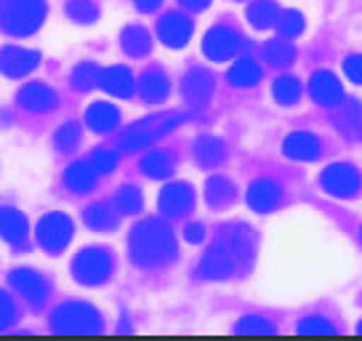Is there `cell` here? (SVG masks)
<instances>
[{"label": "cell", "instance_id": "obj_38", "mask_svg": "<svg viewBox=\"0 0 362 341\" xmlns=\"http://www.w3.org/2000/svg\"><path fill=\"white\" fill-rule=\"evenodd\" d=\"M136 6H139L141 11H155L160 6V0H136Z\"/></svg>", "mask_w": 362, "mask_h": 341}, {"label": "cell", "instance_id": "obj_9", "mask_svg": "<svg viewBox=\"0 0 362 341\" xmlns=\"http://www.w3.org/2000/svg\"><path fill=\"white\" fill-rule=\"evenodd\" d=\"M283 149H285V155H288V158L309 163V160L320 158L322 144H320V139H317L315 134H309V131H296V134H291V137L285 139Z\"/></svg>", "mask_w": 362, "mask_h": 341}, {"label": "cell", "instance_id": "obj_37", "mask_svg": "<svg viewBox=\"0 0 362 341\" xmlns=\"http://www.w3.org/2000/svg\"><path fill=\"white\" fill-rule=\"evenodd\" d=\"M208 3H211V0H181V6L189 8V11H203Z\"/></svg>", "mask_w": 362, "mask_h": 341}, {"label": "cell", "instance_id": "obj_11", "mask_svg": "<svg viewBox=\"0 0 362 341\" xmlns=\"http://www.w3.org/2000/svg\"><path fill=\"white\" fill-rule=\"evenodd\" d=\"M194 203V195L187 184H170L160 197V211L168 216H184Z\"/></svg>", "mask_w": 362, "mask_h": 341}, {"label": "cell", "instance_id": "obj_13", "mask_svg": "<svg viewBox=\"0 0 362 341\" xmlns=\"http://www.w3.org/2000/svg\"><path fill=\"white\" fill-rule=\"evenodd\" d=\"M211 91H214V78L205 69H194L184 80V96H187V102L203 104L211 96Z\"/></svg>", "mask_w": 362, "mask_h": 341}, {"label": "cell", "instance_id": "obj_8", "mask_svg": "<svg viewBox=\"0 0 362 341\" xmlns=\"http://www.w3.org/2000/svg\"><path fill=\"white\" fill-rule=\"evenodd\" d=\"M280 200H283V190H280V184L272 182V179H261V182H256L248 190L250 208L259 211V214H269V211H274V208L280 205Z\"/></svg>", "mask_w": 362, "mask_h": 341}, {"label": "cell", "instance_id": "obj_18", "mask_svg": "<svg viewBox=\"0 0 362 341\" xmlns=\"http://www.w3.org/2000/svg\"><path fill=\"white\" fill-rule=\"evenodd\" d=\"M229 80L240 88H250L261 80V67L253 59H240L238 64L229 69Z\"/></svg>", "mask_w": 362, "mask_h": 341}, {"label": "cell", "instance_id": "obj_26", "mask_svg": "<svg viewBox=\"0 0 362 341\" xmlns=\"http://www.w3.org/2000/svg\"><path fill=\"white\" fill-rule=\"evenodd\" d=\"M304 13L298 11H283L280 13V19H277V30H280V35L283 37H296V35L304 33Z\"/></svg>", "mask_w": 362, "mask_h": 341}, {"label": "cell", "instance_id": "obj_35", "mask_svg": "<svg viewBox=\"0 0 362 341\" xmlns=\"http://www.w3.org/2000/svg\"><path fill=\"white\" fill-rule=\"evenodd\" d=\"M78 139H80L78 128L75 125H64L62 134H59V144H62V149H72L78 144Z\"/></svg>", "mask_w": 362, "mask_h": 341}, {"label": "cell", "instance_id": "obj_23", "mask_svg": "<svg viewBox=\"0 0 362 341\" xmlns=\"http://www.w3.org/2000/svg\"><path fill=\"white\" fill-rule=\"evenodd\" d=\"M93 166L90 163H78V166H72L67 173V184L72 190H78V192H86L93 187Z\"/></svg>", "mask_w": 362, "mask_h": 341}, {"label": "cell", "instance_id": "obj_28", "mask_svg": "<svg viewBox=\"0 0 362 341\" xmlns=\"http://www.w3.org/2000/svg\"><path fill=\"white\" fill-rule=\"evenodd\" d=\"M86 221L93 229H104V227H112L115 216L107 205H93V208H88V214H86Z\"/></svg>", "mask_w": 362, "mask_h": 341}, {"label": "cell", "instance_id": "obj_39", "mask_svg": "<svg viewBox=\"0 0 362 341\" xmlns=\"http://www.w3.org/2000/svg\"><path fill=\"white\" fill-rule=\"evenodd\" d=\"M187 238L192 240V243H194V240H200V238H203V227H200V224H197V227H189V229H187Z\"/></svg>", "mask_w": 362, "mask_h": 341}, {"label": "cell", "instance_id": "obj_22", "mask_svg": "<svg viewBox=\"0 0 362 341\" xmlns=\"http://www.w3.org/2000/svg\"><path fill=\"white\" fill-rule=\"evenodd\" d=\"M59 320H67L72 328H90L96 323V315L83 304H72V307H64L59 312Z\"/></svg>", "mask_w": 362, "mask_h": 341}, {"label": "cell", "instance_id": "obj_20", "mask_svg": "<svg viewBox=\"0 0 362 341\" xmlns=\"http://www.w3.org/2000/svg\"><path fill=\"white\" fill-rule=\"evenodd\" d=\"M141 93L147 102H163L168 96V78L163 72H147V78L141 80Z\"/></svg>", "mask_w": 362, "mask_h": 341}, {"label": "cell", "instance_id": "obj_24", "mask_svg": "<svg viewBox=\"0 0 362 341\" xmlns=\"http://www.w3.org/2000/svg\"><path fill=\"white\" fill-rule=\"evenodd\" d=\"M123 46L128 54L134 57H144L149 51V35L141 30V27H128L123 35Z\"/></svg>", "mask_w": 362, "mask_h": 341}, {"label": "cell", "instance_id": "obj_31", "mask_svg": "<svg viewBox=\"0 0 362 341\" xmlns=\"http://www.w3.org/2000/svg\"><path fill=\"white\" fill-rule=\"evenodd\" d=\"M27 102L33 104L35 110H48L54 104V93L48 91V88H43V86H35V88L27 91Z\"/></svg>", "mask_w": 362, "mask_h": 341}, {"label": "cell", "instance_id": "obj_34", "mask_svg": "<svg viewBox=\"0 0 362 341\" xmlns=\"http://www.w3.org/2000/svg\"><path fill=\"white\" fill-rule=\"evenodd\" d=\"M90 166H93L96 170H102V173H107V170L115 168V155L112 152L99 149V152H93V155H90Z\"/></svg>", "mask_w": 362, "mask_h": 341}, {"label": "cell", "instance_id": "obj_29", "mask_svg": "<svg viewBox=\"0 0 362 341\" xmlns=\"http://www.w3.org/2000/svg\"><path fill=\"white\" fill-rule=\"evenodd\" d=\"M69 13H72V19H78V22H83V24L96 19V8H93L90 0H72V3H69Z\"/></svg>", "mask_w": 362, "mask_h": 341}, {"label": "cell", "instance_id": "obj_7", "mask_svg": "<svg viewBox=\"0 0 362 341\" xmlns=\"http://www.w3.org/2000/svg\"><path fill=\"white\" fill-rule=\"evenodd\" d=\"M240 48V35L229 27H216L205 37V54L216 62H224V59L235 57Z\"/></svg>", "mask_w": 362, "mask_h": 341}, {"label": "cell", "instance_id": "obj_19", "mask_svg": "<svg viewBox=\"0 0 362 341\" xmlns=\"http://www.w3.org/2000/svg\"><path fill=\"white\" fill-rule=\"evenodd\" d=\"M86 120H88L93 131H110V128L117 125V110L110 107V104H93L88 115H86Z\"/></svg>", "mask_w": 362, "mask_h": 341}, {"label": "cell", "instance_id": "obj_1", "mask_svg": "<svg viewBox=\"0 0 362 341\" xmlns=\"http://www.w3.org/2000/svg\"><path fill=\"white\" fill-rule=\"evenodd\" d=\"M250 256H253V238H250V232L243 227H235L208 250L200 272L205 277H229V274L238 272L243 262H248Z\"/></svg>", "mask_w": 362, "mask_h": 341}, {"label": "cell", "instance_id": "obj_10", "mask_svg": "<svg viewBox=\"0 0 362 341\" xmlns=\"http://www.w3.org/2000/svg\"><path fill=\"white\" fill-rule=\"evenodd\" d=\"M69 235H72V224H69V219L62 216V214L48 216L43 221V227H40V240H43L45 248H51V250L64 248L69 243Z\"/></svg>", "mask_w": 362, "mask_h": 341}, {"label": "cell", "instance_id": "obj_30", "mask_svg": "<svg viewBox=\"0 0 362 341\" xmlns=\"http://www.w3.org/2000/svg\"><path fill=\"white\" fill-rule=\"evenodd\" d=\"M117 208H120V211H125V214H134V211H139V208H141V195H139V190H134V187H125L123 192L117 195Z\"/></svg>", "mask_w": 362, "mask_h": 341}, {"label": "cell", "instance_id": "obj_2", "mask_svg": "<svg viewBox=\"0 0 362 341\" xmlns=\"http://www.w3.org/2000/svg\"><path fill=\"white\" fill-rule=\"evenodd\" d=\"M131 253L139 264L155 267V264L168 262L176 253V243H173V235L168 232V227H163L160 221H144L134 229Z\"/></svg>", "mask_w": 362, "mask_h": 341}, {"label": "cell", "instance_id": "obj_21", "mask_svg": "<svg viewBox=\"0 0 362 341\" xmlns=\"http://www.w3.org/2000/svg\"><path fill=\"white\" fill-rule=\"evenodd\" d=\"M197 160L203 163V166H216V163H221L224 160V144L214 137H205L197 141Z\"/></svg>", "mask_w": 362, "mask_h": 341}, {"label": "cell", "instance_id": "obj_17", "mask_svg": "<svg viewBox=\"0 0 362 341\" xmlns=\"http://www.w3.org/2000/svg\"><path fill=\"white\" fill-rule=\"evenodd\" d=\"M301 80L293 78V75H283V78L274 80V99L283 104V107H293L298 99H301Z\"/></svg>", "mask_w": 362, "mask_h": 341}, {"label": "cell", "instance_id": "obj_40", "mask_svg": "<svg viewBox=\"0 0 362 341\" xmlns=\"http://www.w3.org/2000/svg\"><path fill=\"white\" fill-rule=\"evenodd\" d=\"M360 328H362V325H360Z\"/></svg>", "mask_w": 362, "mask_h": 341}, {"label": "cell", "instance_id": "obj_14", "mask_svg": "<svg viewBox=\"0 0 362 341\" xmlns=\"http://www.w3.org/2000/svg\"><path fill=\"white\" fill-rule=\"evenodd\" d=\"M280 6L274 0H256L248 8V22L256 27V30H267V27H274L277 19H280Z\"/></svg>", "mask_w": 362, "mask_h": 341}, {"label": "cell", "instance_id": "obj_15", "mask_svg": "<svg viewBox=\"0 0 362 341\" xmlns=\"http://www.w3.org/2000/svg\"><path fill=\"white\" fill-rule=\"evenodd\" d=\"M264 59L269 62L272 67H288V64L296 62V48L285 37H274L264 46Z\"/></svg>", "mask_w": 362, "mask_h": 341}, {"label": "cell", "instance_id": "obj_4", "mask_svg": "<svg viewBox=\"0 0 362 341\" xmlns=\"http://www.w3.org/2000/svg\"><path fill=\"white\" fill-rule=\"evenodd\" d=\"M112 272V259L102 248L83 250L75 262V274L80 283H104Z\"/></svg>", "mask_w": 362, "mask_h": 341}, {"label": "cell", "instance_id": "obj_12", "mask_svg": "<svg viewBox=\"0 0 362 341\" xmlns=\"http://www.w3.org/2000/svg\"><path fill=\"white\" fill-rule=\"evenodd\" d=\"M192 35V22L187 16L179 13H168L163 22H160V37L168 43V46H184Z\"/></svg>", "mask_w": 362, "mask_h": 341}, {"label": "cell", "instance_id": "obj_5", "mask_svg": "<svg viewBox=\"0 0 362 341\" xmlns=\"http://www.w3.org/2000/svg\"><path fill=\"white\" fill-rule=\"evenodd\" d=\"M333 125L349 141H362V104L357 99H344L333 107Z\"/></svg>", "mask_w": 362, "mask_h": 341}, {"label": "cell", "instance_id": "obj_27", "mask_svg": "<svg viewBox=\"0 0 362 341\" xmlns=\"http://www.w3.org/2000/svg\"><path fill=\"white\" fill-rule=\"evenodd\" d=\"M170 166H173V160H170V155H165V152H152V155L141 163V168H144L147 176H168Z\"/></svg>", "mask_w": 362, "mask_h": 341}, {"label": "cell", "instance_id": "obj_16", "mask_svg": "<svg viewBox=\"0 0 362 341\" xmlns=\"http://www.w3.org/2000/svg\"><path fill=\"white\" fill-rule=\"evenodd\" d=\"M102 86L115 96H131L134 91V75L125 67H112L102 75Z\"/></svg>", "mask_w": 362, "mask_h": 341}, {"label": "cell", "instance_id": "obj_33", "mask_svg": "<svg viewBox=\"0 0 362 341\" xmlns=\"http://www.w3.org/2000/svg\"><path fill=\"white\" fill-rule=\"evenodd\" d=\"M344 72L351 83H360L362 86V54H351L344 59Z\"/></svg>", "mask_w": 362, "mask_h": 341}, {"label": "cell", "instance_id": "obj_41", "mask_svg": "<svg viewBox=\"0 0 362 341\" xmlns=\"http://www.w3.org/2000/svg\"><path fill=\"white\" fill-rule=\"evenodd\" d=\"M360 235H362V232H360Z\"/></svg>", "mask_w": 362, "mask_h": 341}, {"label": "cell", "instance_id": "obj_32", "mask_svg": "<svg viewBox=\"0 0 362 341\" xmlns=\"http://www.w3.org/2000/svg\"><path fill=\"white\" fill-rule=\"evenodd\" d=\"M75 83H78V88H93L99 83V69L93 67V64H83L75 72Z\"/></svg>", "mask_w": 362, "mask_h": 341}, {"label": "cell", "instance_id": "obj_25", "mask_svg": "<svg viewBox=\"0 0 362 341\" xmlns=\"http://www.w3.org/2000/svg\"><path fill=\"white\" fill-rule=\"evenodd\" d=\"M208 200L214 205H226L235 200V187L232 182H226L224 176H216L208 182Z\"/></svg>", "mask_w": 362, "mask_h": 341}, {"label": "cell", "instance_id": "obj_6", "mask_svg": "<svg viewBox=\"0 0 362 341\" xmlns=\"http://www.w3.org/2000/svg\"><path fill=\"white\" fill-rule=\"evenodd\" d=\"M309 93H312V99H315L317 104H322V107H336L339 102L346 99L341 80L336 78L333 72H328V69L312 75V80H309Z\"/></svg>", "mask_w": 362, "mask_h": 341}, {"label": "cell", "instance_id": "obj_36", "mask_svg": "<svg viewBox=\"0 0 362 341\" xmlns=\"http://www.w3.org/2000/svg\"><path fill=\"white\" fill-rule=\"evenodd\" d=\"M298 328L301 330H330V325L322 318H306Z\"/></svg>", "mask_w": 362, "mask_h": 341}, {"label": "cell", "instance_id": "obj_3", "mask_svg": "<svg viewBox=\"0 0 362 341\" xmlns=\"http://www.w3.org/2000/svg\"><path fill=\"white\" fill-rule=\"evenodd\" d=\"M320 184L322 190L330 195V197H357L362 192V173L349 163H333L328 168L322 170L320 176Z\"/></svg>", "mask_w": 362, "mask_h": 341}]
</instances>
